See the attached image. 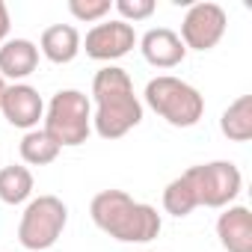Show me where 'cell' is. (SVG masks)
Listing matches in <instances>:
<instances>
[{"label": "cell", "mask_w": 252, "mask_h": 252, "mask_svg": "<svg viewBox=\"0 0 252 252\" xmlns=\"http://www.w3.org/2000/svg\"><path fill=\"white\" fill-rule=\"evenodd\" d=\"M92 128L101 140H122L143 122V101L134 92L131 74L119 65H104L92 77Z\"/></svg>", "instance_id": "1"}, {"label": "cell", "mask_w": 252, "mask_h": 252, "mask_svg": "<svg viewBox=\"0 0 252 252\" xmlns=\"http://www.w3.org/2000/svg\"><path fill=\"white\" fill-rule=\"evenodd\" d=\"M89 217L119 243H149L163 228L158 208L134 202L125 190H101L89 205Z\"/></svg>", "instance_id": "2"}, {"label": "cell", "mask_w": 252, "mask_h": 252, "mask_svg": "<svg viewBox=\"0 0 252 252\" xmlns=\"http://www.w3.org/2000/svg\"><path fill=\"white\" fill-rule=\"evenodd\" d=\"M146 104L163 119L169 122L172 128H193L199 125L202 113H205V98L196 86H190L187 80L181 77H172V74H160V77H152L146 83V92H143Z\"/></svg>", "instance_id": "3"}, {"label": "cell", "mask_w": 252, "mask_h": 252, "mask_svg": "<svg viewBox=\"0 0 252 252\" xmlns=\"http://www.w3.org/2000/svg\"><path fill=\"white\" fill-rule=\"evenodd\" d=\"M60 149L83 146L92 134V101L80 89H60L45 107V128Z\"/></svg>", "instance_id": "4"}, {"label": "cell", "mask_w": 252, "mask_h": 252, "mask_svg": "<svg viewBox=\"0 0 252 252\" xmlns=\"http://www.w3.org/2000/svg\"><path fill=\"white\" fill-rule=\"evenodd\" d=\"M68 208L57 196H39L30 199L21 222H18V243L30 252H48L65 231Z\"/></svg>", "instance_id": "5"}, {"label": "cell", "mask_w": 252, "mask_h": 252, "mask_svg": "<svg viewBox=\"0 0 252 252\" xmlns=\"http://www.w3.org/2000/svg\"><path fill=\"white\" fill-rule=\"evenodd\" d=\"M184 175L196 193V202L205 208H228L243 187V175L231 160L199 163V166H190Z\"/></svg>", "instance_id": "6"}, {"label": "cell", "mask_w": 252, "mask_h": 252, "mask_svg": "<svg viewBox=\"0 0 252 252\" xmlns=\"http://www.w3.org/2000/svg\"><path fill=\"white\" fill-rule=\"evenodd\" d=\"M228 15L220 3H193L181 21V42L187 51H211L225 36Z\"/></svg>", "instance_id": "7"}, {"label": "cell", "mask_w": 252, "mask_h": 252, "mask_svg": "<svg viewBox=\"0 0 252 252\" xmlns=\"http://www.w3.org/2000/svg\"><path fill=\"white\" fill-rule=\"evenodd\" d=\"M134 45H137V33L125 21H101L86 33V39H80V51H86V57L98 63L122 60L125 54L134 51Z\"/></svg>", "instance_id": "8"}, {"label": "cell", "mask_w": 252, "mask_h": 252, "mask_svg": "<svg viewBox=\"0 0 252 252\" xmlns=\"http://www.w3.org/2000/svg\"><path fill=\"white\" fill-rule=\"evenodd\" d=\"M0 113H3V119L12 128L36 131V125L45 119V101H42L39 89H33L30 83H12V86L3 89Z\"/></svg>", "instance_id": "9"}, {"label": "cell", "mask_w": 252, "mask_h": 252, "mask_svg": "<svg viewBox=\"0 0 252 252\" xmlns=\"http://www.w3.org/2000/svg\"><path fill=\"white\" fill-rule=\"evenodd\" d=\"M140 51H143V60L155 68H175L184 63L187 57V48L184 42L178 39L175 30L169 27H155L149 30L143 39H140Z\"/></svg>", "instance_id": "10"}, {"label": "cell", "mask_w": 252, "mask_h": 252, "mask_svg": "<svg viewBox=\"0 0 252 252\" xmlns=\"http://www.w3.org/2000/svg\"><path fill=\"white\" fill-rule=\"evenodd\" d=\"M217 237L225 252H252V214L246 205H228L217 220Z\"/></svg>", "instance_id": "11"}, {"label": "cell", "mask_w": 252, "mask_h": 252, "mask_svg": "<svg viewBox=\"0 0 252 252\" xmlns=\"http://www.w3.org/2000/svg\"><path fill=\"white\" fill-rule=\"evenodd\" d=\"M39 65V48L30 39H6L0 45V77L24 80Z\"/></svg>", "instance_id": "12"}, {"label": "cell", "mask_w": 252, "mask_h": 252, "mask_svg": "<svg viewBox=\"0 0 252 252\" xmlns=\"http://www.w3.org/2000/svg\"><path fill=\"white\" fill-rule=\"evenodd\" d=\"M39 51L45 54V60L57 63V65L71 63L80 54V33H77V27H71V24L48 27L42 33V39H39Z\"/></svg>", "instance_id": "13"}, {"label": "cell", "mask_w": 252, "mask_h": 252, "mask_svg": "<svg viewBox=\"0 0 252 252\" xmlns=\"http://www.w3.org/2000/svg\"><path fill=\"white\" fill-rule=\"evenodd\" d=\"M220 131L231 143H249L252 140V95H240L222 110Z\"/></svg>", "instance_id": "14"}, {"label": "cell", "mask_w": 252, "mask_h": 252, "mask_svg": "<svg viewBox=\"0 0 252 252\" xmlns=\"http://www.w3.org/2000/svg\"><path fill=\"white\" fill-rule=\"evenodd\" d=\"M33 196V172L27 166H3L0 169V202L24 205Z\"/></svg>", "instance_id": "15"}, {"label": "cell", "mask_w": 252, "mask_h": 252, "mask_svg": "<svg viewBox=\"0 0 252 252\" xmlns=\"http://www.w3.org/2000/svg\"><path fill=\"white\" fill-rule=\"evenodd\" d=\"M18 152H21V160H24V163H30V166H48V163H54V160L60 158L63 149H60L42 128H36V131H27V134H24Z\"/></svg>", "instance_id": "16"}, {"label": "cell", "mask_w": 252, "mask_h": 252, "mask_svg": "<svg viewBox=\"0 0 252 252\" xmlns=\"http://www.w3.org/2000/svg\"><path fill=\"white\" fill-rule=\"evenodd\" d=\"M196 208H199V202H196V193H193L187 175L172 178L166 184V190H163V211L181 220V217H190Z\"/></svg>", "instance_id": "17"}, {"label": "cell", "mask_w": 252, "mask_h": 252, "mask_svg": "<svg viewBox=\"0 0 252 252\" xmlns=\"http://www.w3.org/2000/svg\"><path fill=\"white\" fill-rule=\"evenodd\" d=\"M110 0H68V12L77 21H101L104 15H110Z\"/></svg>", "instance_id": "18"}, {"label": "cell", "mask_w": 252, "mask_h": 252, "mask_svg": "<svg viewBox=\"0 0 252 252\" xmlns=\"http://www.w3.org/2000/svg\"><path fill=\"white\" fill-rule=\"evenodd\" d=\"M116 12L122 15L119 21L131 24V21H146L155 15V0H116Z\"/></svg>", "instance_id": "19"}, {"label": "cell", "mask_w": 252, "mask_h": 252, "mask_svg": "<svg viewBox=\"0 0 252 252\" xmlns=\"http://www.w3.org/2000/svg\"><path fill=\"white\" fill-rule=\"evenodd\" d=\"M9 27H12L9 9H6V3H3V0H0V45L6 42V36H9Z\"/></svg>", "instance_id": "20"}, {"label": "cell", "mask_w": 252, "mask_h": 252, "mask_svg": "<svg viewBox=\"0 0 252 252\" xmlns=\"http://www.w3.org/2000/svg\"><path fill=\"white\" fill-rule=\"evenodd\" d=\"M3 89H6V83H3V77H0V98H3Z\"/></svg>", "instance_id": "21"}, {"label": "cell", "mask_w": 252, "mask_h": 252, "mask_svg": "<svg viewBox=\"0 0 252 252\" xmlns=\"http://www.w3.org/2000/svg\"><path fill=\"white\" fill-rule=\"evenodd\" d=\"M143 252H152V249H143Z\"/></svg>", "instance_id": "22"}]
</instances>
